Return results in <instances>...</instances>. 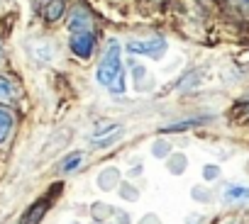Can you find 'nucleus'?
Wrapping results in <instances>:
<instances>
[{"mask_svg":"<svg viewBox=\"0 0 249 224\" xmlns=\"http://www.w3.org/2000/svg\"><path fill=\"white\" fill-rule=\"evenodd\" d=\"M193 197H198V200H208L210 195H208V190H193Z\"/></svg>","mask_w":249,"mask_h":224,"instance_id":"18","label":"nucleus"},{"mask_svg":"<svg viewBox=\"0 0 249 224\" xmlns=\"http://www.w3.org/2000/svg\"><path fill=\"white\" fill-rule=\"evenodd\" d=\"M71 51L81 59H88L95 49V30L90 25V15L83 13V10H76L73 17H71Z\"/></svg>","mask_w":249,"mask_h":224,"instance_id":"1","label":"nucleus"},{"mask_svg":"<svg viewBox=\"0 0 249 224\" xmlns=\"http://www.w3.org/2000/svg\"><path fill=\"white\" fill-rule=\"evenodd\" d=\"M52 195H54V190H52L47 197H42V200L32 202V205H30V209L22 214V219H20L18 224H39V222H42V217H44V214H47V209H49V200H52Z\"/></svg>","mask_w":249,"mask_h":224,"instance_id":"4","label":"nucleus"},{"mask_svg":"<svg viewBox=\"0 0 249 224\" xmlns=\"http://www.w3.org/2000/svg\"><path fill=\"white\" fill-rule=\"evenodd\" d=\"M203 176H205V180H213V178L220 176V168H217V166H205V168H203Z\"/></svg>","mask_w":249,"mask_h":224,"instance_id":"15","label":"nucleus"},{"mask_svg":"<svg viewBox=\"0 0 249 224\" xmlns=\"http://www.w3.org/2000/svg\"><path fill=\"white\" fill-rule=\"evenodd\" d=\"M130 54H142L149 59H161L166 54V42L161 37H149V39H130L127 42Z\"/></svg>","mask_w":249,"mask_h":224,"instance_id":"3","label":"nucleus"},{"mask_svg":"<svg viewBox=\"0 0 249 224\" xmlns=\"http://www.w3.org/2000/svg\"><path fill=\"white\" fill-rule=\"evenodd\" d=\"M249 197V188H239V185H230L225 190V200H244Z\"/></svg>","mask_w":249,"mask_h":224,"instance_id":"11","label":"nucleus"},{"mask_svg":"<svg viewBox=\"0 0 249 224\" xmlns=\"http://www.w3.org/2000/svg\"><path fill=\"white\" fill-rule=\"evenodd\" d=\"M83 161V154L81 151H73V154H69L64 161H61V166H59V171L61 173H71V171H76L78 168V163Z\"/></svg>","mask_w":249,"mask_h":224,"instance_id":"8","label":"nucleus"},{"mask_svg":"<svg viewBox=\"0 0 249 224\" xmlns=\"http://www.w3.org/2000/svg\"><path fill=\"white\" fill-rule=\"evenodd\" d=\"M152 154H154L157 159H164V156H169V144H166V142H157V144L152 146Z\"/></svg>","mask_w":249,"mask_h":224,"instance_id":"14","label":"nucleus"},{"mask_svg":"<svg viewBox=\"0 0 249 224\" xmlns=\"http://www.w3.org/2000/svg\"><path fill=\"white\" fill-rule=\"evenodd\" d=\"M13 125H15L13 115H10L8 110H3V107H0V144H3V142L10 137V132H13Z\"/></svg>","mask_w":249,"mask_h":224,"instance_id":"7","label":"nucleus"},{"mask_svg":"<svg viewBox=\"0 0 249 224\" xmlns=\"http://www.w3.org/2000/svg\"><path fill=\"white\" fill-rule=\"evenodd\" d=\"M120 195H122L124 200H137V197H140L137 188H135V185H130V183H122V185H120Z\"/></svg>","mask_w":249,"mask_h":224,"instance_id":"12","label":"nucleus"},{"mask_svg":"<svg viewBox=\"0 0 249 224\" xmlns=\"http://www.w3.org/2000/svg\"><path fill=\"white\" fill-rule=\"evenodd\" d=\"M90 212H93V217H95V219H103V217H107V214H112V207H107L105 202H95Z\"/></svg>","mask_w":249,"mask_h":224,"instance_id":"13","label":"nucleus"},{"mask_svg":"<svg viewBox=\"0 0 249 224\" xmlns=\"http://www.w3.org/2000/svg\"><path fill=\"white\" fill-rule=\"evenodd\" d=\"M115 224H130V214L127 212H115Z\"/></svg>","mask_w":249,"mask_h":224,"instance_id":"16","label":"nucleus"},{"mask_svg":"<svg viewBox=\"0 0 249 224\" xmlns=\"http://www.w3.org/2000/svg\"><path fill=\"white\" fill-rule=\"evenodd\" d=\"M169 171H171L174 176H181V173L186 171V156H183V154H174L171 161H169Z\"/></svg>","mask_w":249,"mask_h":224,"instance_id":"10","label":"nucleus"},{"mask_svg":"<svg viewBox=\"0 0 249 224\" xmlns=\"http://www.w3.org/2000/svg\"><path fill=\"white\" fill-rule=\"evenodd\" d=\"M98 224H103V222H98Z\"/></svg>","mask_w":249,"mask_h":224,"instance_id":"20","label":"nucleus"},{"mask_svg":"<svg viewBox=\"0 0 249 224\" xmlns=\"http://www.w3.org/2000/svg\"><path fill=\"white\" fill-rule=\"evenodd\" d=\"M140 224H161V219H159L157 214H144Z\"/></svg>","mask_w":249,"mask_h":224,"instance_id":"17","label":"nucleus"},{"mask_svg":"<svg viewBox=\"0 0 249 224\" xmlns=\"http://www.w3.org/2000/svg\"><path fill=\"white\" fill-rule=\"evenodd\" d=\"M237 3H239V5L244 8V10H249V0H237Z\"/></svg>","mask_w":249,"mask_h":224,"instance_id":"19","label":"nucleus"},{"mask_svg":"<svg viewBox=\"0 0 249 224\" xmlns=\"http://www.w3.org/2000/svg\"><path fill=\"white\" fill-rule=\"evenodd\" d=\"M64 10H66V5H64V0H49V3L44 5V20L47 22H56L61 15H64Z\"/></svg>","mask_w":249,"mask_h":224,"instance_id":"6","label":"nucleus"},{"mask_svg":"<svg viewBox=\"0 0 249 224\" xmlns=\"http://www.w3.org/2000/svg\"><path fill=\"white\" fill-rule=\"evenodd\" d=\"M117 180H120V171L112 168V166L98 173V188H100V190H112V188L117 185Z\"/></svg>","mask_w":249,"mask_h":224,"instance_id":"5","label":"nucleus"},{"mask_svg":"<svg viewBox=\"0 0 249 224\" xmlns=\"http://www.w3.org/2000/svg\"><path fill=\"white\" fill-rule=\"evenodd\" d=\"M15 97V85L13 80H8L5 76H0V102H8Z\"/></svg>","mask_w":249,"mask_h":224,"instance_id":"9","label":"nucleus"},{"mask_svg":"<svg viewBox=\"0 0 249 224\" xmlns=\"http://www.w3.org/2000/svg\"><path fill=\"white\" fill-rule=\"evenodd\" d=\"M98 83L110 88L112 93H122L124 90V80H122V51H120V44L117 42H110L100 66H98V73H95Z\"/></svg>","mask_w":249,"mask_h":224,"instance_id":"2","label":"nucleus"}]
</instances>
